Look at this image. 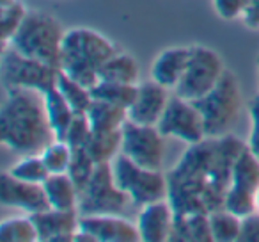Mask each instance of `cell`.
Returning <instances> with one entry per match:
<instances>
[{
	"label": "cell",
	"instance_id": "6da1fadb",
	"mask_svg": "<svg viewBox=\"0 0 259 242\" xmlns=\"http://www.w3.org/2000/svg\"><path fill=\"white\" fill-rule=\"evenodd\" d=\"M245 150L243 143L234 135L208 137L199 145H192L187 155L181 157L172 173H169L167 199L176 214L213 212L220 209L213 196L222 203L231 185L233 166Z\"/></svg>",
	"mask_w": 259,
	"mask_h": 242
},
{
	"label": "cell",
	"instance_id": "7a4b0ae2",
	"mask_svg": "<svg viewBox=\"0 0 259 242\" xmlns=\"http://www.w3.org/2000/svg\"><path fill=\"white\" fill-rule=\"evenodd\" d=\"M54 139L45 94L32 89L8 91L0 111L2 145L18 155H34L43 152Z\"/></svg>",
	"mask_w": 259,
	"mask_h": 242
},
{
	"label": "cell",
	"instance_id": "3957f363",
	"mask_svg": "<svg viewBox=\"0 0 259 242\" xmlns=\"http://www.w3.org/2000/svg\"><path fill=\"white\" fill-rule=\"evenodd\" d=\"M115 45L101 32L87 27L66 30L62 41L61 70L93 89L100 82V70L115 54Z\"/></svg>",
	"mask_w": 259,
	"mask_h": 242
},
{
	"label": "cell",
	"instance_id": "277c9868",
	"mask_svg": "<svg viewBox=\"0 0 259 242\" xmlns=\"http://www.w3.org/2000/svg\"><path fill=\"white\" fill-rule=\"evenodd\" d=\"M64 34L66 30H62L57 18L48 13L29 11L25 22L11 40L9 47L27 57L61 68Z\"/></svg>",
	"mask_w": 259,
	"mask_h": 242
},
{
	"label": "cell",
	"instance_id": "5b68a950",
	"mask_svg": "<svg viewBox=\"0 0 259 242\" xmlns=\"http://www.w3.org/2000/svg\"><path fill=\"white\" fill-rule=\"evenodd\" d=\"M195 103L202 112L208 137L227 135L241 109V89L236 75L227 68L219 84Z\"/></svg>",
	"mask_w": 259,
	"mask_h": 242
},
{
	"label": "cell",
	"instance_id": "8992f818",
	"mask_svg": "<svg viewBox=\"0 0 259 242\" xmlns=\"http://www.w3.org/2000/svg\"><path fill=\"white\" fill-rule=\"evenodd\" d=\"M112 171L117 185L130 196L132 205L142 209L144 205L167 199L169 196V178L162 173V169L142 167L119 153L112 160Z\"/></svg>",
	"mask_w": 259,
	"mask_h": 242
},
{
	"label": "cell",
	"instance_id": "52a82bcc",
	"mask_svg": "<svg viewBox=\"0 0 259 242\" xmlns=\"http://www.w3.org/2000/svg\"><path fill=\"white\" fill-rule=\"evenodd\" d=\"M59 72L61 68L27 57L13 47L4 48L0 73L6 91L32 89L45 94L55 87Z\"/></svg>",
	"mask_w": 259,
	"mask_h": 242
},
{
	"label": "cell",
	"instance_id": "ba28073f",
	"mask_svg": "<svg viewBox=\"0 0 259 242\" xmlns=\"http://www.w3.org/2000/svg\"><path fill=\"white\" fill-rule=\"evenodd\" d=\"M190 47L192 54L187 72H185L180 86L172 93L181 98H187V100L197 101L204 98L219 84L227 68L217 50L206 47V45H190Z\"/></svg>",
	"mask_w": 259,
	"mask_h": 242
},
{
	"label": "cell",
	"instance_id": "9c48e42d",
	"mask_svg": "<svg viewBox=\"0 0 259 242\" xmlns=\"http://www.w3.org/2000/svg\"><path fill=\"white\" fill-rule=\"evenodd\" d=\"M130 205V196L119 187L114 178L112 162L98 164L91 182L80 192V214H124Z\"/></svg>",
	"mask_w": 259,
	"mask_h": 242
},
{
	"label": "cell",
	"instance_id": "30bf717a",
	"mask_svg": "<svg viewBox=\"0 0 259 242\" xmlns=\"http://www.w3.org/2000/svg\"><path fill=\"white\" fill-rule=\"evenodd\" d=\"M158 128L165 137H176L187 143L188 146L199 145L204 139H208L204 118L197 103L174 93L160 119Z\"/></svg>",
	"mask_w": 259,
	"mask_h": 242
},
{
	"label": "cell",
	"instance_id": "8fae6325",
	"mask_svg": "<svg viewBox=\"0 0 259 242\" xmlns=\"http://www.w3.org/2000/svg\"><path fill=\"white\" fill-rule=\"evenodd\" d=\"M121 153L142 167L162 169L165 135L156 125H139L128 119L122 127Z\"/></svg>",
	"mask_w": 259,
	"mask_h": 242
},
{
	"label": "cell",
	"instance_id": "7c38bea8",
	"mask_svg": "<svg viewBox=\"0 0 259 242\" xmlns=\"http://www.w3.org/2000/svg\"><path fill=\"white\" fill-rule=\"evenodd\" d=\"M0 203L6 206H15L25 214H36L50 209L43 184L20 180L9 171L0 175Z\"/></svg>",
	"mask_w": 259,
	"mask_h": 242
},
{
	"label": "cell",
	"instance_id": "4fadbf2b",
	"mask_svg": "<svg viewBox=\"0 0 259 242\" xmlns=\"http://www.w3.org/2000/svg\"><path fill=\"white\" fill-rule=\"evenodd\" d=\"M170 89L158 84L156 80H141L135 101L128 109V119L139 125H156L165 112L172 94Z\"/></svg>",
	"mask_w": 259,
	"mask_h": 242
},
{
	"label": "cell",
	"instance_id": "5bb4252c",
	"mask_svg": "<svg viewBox=\"0 0 259 242\" xmlns=\"http://www.w3.org/2000/svg\"><path fill=\"white\" fill-rule=\"evenodd\" d=\"M80 228L89 231L96 242H141L137 223L122 214H91L80 217Z\"/></svg>",
	"mask_w": 259,
	"mask_h": 242
},
{
	"label": "cell",
	"instance_id": "9a60e30c",
	"mask_svg": "<svg viewBox=\"0 0 259 242\" xmlns=\"http://www.w3.org/2000/svg\"><path fill=\"white\" fill-rule=\"evenodd\" d=\"M37 228L39 242H75V235L80 230V210L50 209L30 214Z\"/></svg>",
	"mask_w": 259,
	"mask_h": 242
},
{
	"label": "cell",
	"instance_id": "2e32d148",
	"mask_svg": "<svg viewBox=\"0 0 259 242\" xmlns=\"http://www.w3.org/2000/svg\"><path fill=\"white\" fill-rule=\"evenodd\" d=\"M176 210L169 199L144 205L137 217L141 242H167L172 237Z\"/></svg>",
	"mask_w": 259,
	"mask_h": 242
},
{
	"label": "cell",
	"instance_id": "e0dca14e",
	"mask_svg": "<svg viewBox=\"0 0 259 242\" xmlns=\"http://www.w3.org/2000/svg\"><path fill=\"white\" fill-rule=\"evenodd\" d=\"M192 47H169L163 48L155 61L151 62L149 75L153 80L165 86L167 89L174 91L180 86L185 72H187L188 61H190Z\"/></svg>",
	"mask_w": 259,
	"mask_h": 242
},
{
	"label": "cell",
	"instance_id": "ac0fdd59",
	"mask_svg": "<svg viewBox=\"0 0 259 242\" xmlns=\"http://www.w3.org/2000/svg\"><path fill=\"white\" fill-rule=\"evenodd\" d=\"M93 132H119L128 121V109L94 98L85 112Z\"/></svg>",
	"mask_w": 259,
	"mask_h": 242
},
{
	"label": "cell",
	"instance_id": "d6986e66",
	"mask_svg": "<svg viewBox=\"0 0 259 242\" xmlns=\"http://www.w3.org/2000/svg\"><path fill=\"white\" fill-rule=\"evenodd\" d=\"M50 206L61 210H78L80 191L68 173L50 175L43 182Z\"/></svg>",
	"mask_w": 259,
	"mask_h": 242
},
{
	"label": "cell",
	"instance_id": "ffe728a7",
	"mask_svg": "<svg viewBox=\"0 0 259 242\" xmlns=\"http://www.w3.org/2000/svg\"><path fill=\"white\" fill-rule=\"evenodd\" d=\"M170 240L213 242L208 214L206 212L176 214V221H174V230H172Z\"/></svg>",
	"mask_w": 259,
	"mask_h": 242
},
{
	"label": "cell",
	"instance_id": "44dd1931",
	"mask_svg": "<svg viewBox=\"0 0 259 242\" xmlns=\"http://www.w3.org/2000/svg\"><path fill=\"white\" fill-rule=\"evenodd\" d=\"M238 191L255 194L259 189V155L252 148H245L233 166L231 185Z\"/></svg>",
	"mask_w": 259,
	"mask_h": 242
},
{
	"label": "cell",
	"instance_id": "7402d4cb",
	"mask_svg": "<svg viewBox=\"0 0 259 242\" xmlns=\"http://www.w3.org/2000/svg\"><path fill=\"white\" fill-rule=\"evenodd\" d=\"M45 105H47L48 123H50V128H52V132H54L55 139H62V141H64L66 132H68L69 125H71L76 112L73 111L71 105L66 101V98L62 96L57 87H54V89H50L48 93H45Z\"/></svg>",
	"mask_w": 259,
	"mask_h": 242
},
{
	"label": "cell",
	"instance_id": "603a6c76",
	"mask_svg": "<svg viewBox=\"0 0 259 242\" xmlns=\"http://www.w3.org/2000/svg\"><path fill=\"white\" fill-rule=\"evenodd\" d=\"M100 80H110V82H124V84H139L141 82V70L139 62L128 52H115L100 70Z\"/></svg>",
	"mask_w": 259,
	"mask_h": 242
},
{
	"label": "cell",
	"instance_id": "cb8c5ba5",
	"mask_svg": "<svg viewBox=\"0 0 259 242\" xmlns=\"http://www.w3.org/2000/svg\"><path fill=\"white\" fill-rule=\"evenodd\" d=\"M213 242H238L241 233V217L227 209H217L208 214Z\"/></svg>",
	"mask_w": 259,
	"mask_h": 242
},
{
	"label": "cell",
	"instance_id": "d4e9b609",
	"mask_svg": "<svg viewBox=\"0 0 259 242\" xmlns=\"http://www.w3.org/2000/svg\"><path fill=\"white\" fill-rule=\"evenodd\" d=\"M61 94L66 98L69 105L73 107V111L76 114H85L89 111L91 103H93L94 96H93V91L89 87H85L83 84L76 82L75 79H71L69 75H66L64 72H59L57 77V84H55Z\"/></svg>",
	"mask_w": 259,
	"mask_h": 242
},
{
	"label": "cell",
	"instance_id": "484cf974",
	"mask_svg": "<svg viewBox=\"0 0 259 242\" xmlns=\"http://www.w3.org/2000/svg\"><path fill=\"white\" fill-rule=\"evenodd\" d=\"M122 130L119 132H93L85 150L98 164L112 162L121 153Z\"/></svg>",
	"mask_w": 259,
	"mask_h": 242
},
{
	"label": "cell",
	"instance_id": "4316f807",
	"mask_svg": "<svg viewBox=\"0 0 259 242\" xmlns=\"http://www.w3.org/2000/svg\"><path fill=\"white\" fill-rule=\"evenodd\" d=\"M93 96L98 100L110 101V103L121 105L130 109L135 101L139 91V84H124V82H110V80H100L93 87Z\"/></svg>",
	"mask_w": 259,
	"mask_h": 242
},
{
	"label": "cell",
	"instance_id": "83f0119b",
	"mask_svg": "<svg viewBox=\"0 0 259 242\" xmlns=\"http://www.w3.org/2000/svg\"><path fill=\"white\" fill-rule=\"evenodd\" d=\"M0 240L4 242H36L39 240L37 228L30 214L16 216L2 221L0 224Z\"/></svg>",
	"mask_w": 259,
	"mask_h": 242
},
{
	"label": "cell",
	"instance_id": "f1b7e54d",
	"mask_svg": "<svg viewBox=\"0 0 259 242\" xmlns=\"http://www.w3.org/2000/svg\"><path fill=\"white\" fill-rule=\"evenodd\" d=\"M8 171L13 175V177L20 178V180L34 182V184H43V182L50 177V171H48L41 153L22 155V159H20L18 162L13 164Z\"/></svg>",
	"mask_w": 259,
	"mask_h": 242
},
{
	"label": "cell",
	"instance_id": "f546056e",
	"mask_svg": "<svg viewBox=\"0 0 259 242\" xmlns=\"http://www.w3.org/2000/svg\"><path fill=\"white\" fill-rule=\"evenodd\" d=\"M27 15L29 11L20 0H15L13 4L0 8V29H2V47L4 48L9 47L11 40L16 36L22 23L25 22Z\"/></svg>",
	"mask_w": 259,
	"mask_h": 242
},
{
	"label": "cell",
	"instance_id": "4dcf8cb0",
	"mask_svg": "<svg viewBox=\"0 0 259 242\" xmlns=\"http://www.w3.org/2000/svg\"><path fill=\"white\" fill-rule=\"evenodd\" d=\"M45 164H47L50 175L57 173H68L69 164L73 159V148L62 139H54L48 146H45V150L41 152Z\"/></svg>",
	"mask_w": 259,
	"mask_h": 242
},
{
	"label": "cell",
	"instance_id": "1f68e13d",
	"mask_svg": "<svg viewBox=\"0 0 259 242\" xmlns=\"http://www.w3.org/2000/svg\"><path fill=\"white\" fill-rule=\"evenodd\" d=\"M98 162L91 157V153L85 148H76L73 150V159L69 164L68 175L73 178V182L76 184L78 191L82 192L85 189V185L91 182L94 171H96Z\"/></svg>",
	"mask_w": 259,
	"mask_h": 242
},
{
	"label": "cell",
	"instance_id": "d6a6232c",
	"mask_svg": "<svg viewBox=\"0 0 259 242\" xmlns=\"http://www.w3.org/2000/svg\"><path fill=\"white\" fill-rule=\"evenodd\" d=\"M224 209H227L229 212L236 214L238 217H247L250 214H254L255 210V194H248V192L238 191L234 187H229L224 198Z\"/></svg>",
	"mask_w": 259,
	"mask_h": 242
},
{
	"label": "cell",
	"instance_id": "836d02e7",
	"mask_svg": "<svg viewBox=\"0 0 259 242\" xmlns=\"http://www.w3.org/2000/svg\"><path fill=\"white\" fill-rule=\"evenodd\" d=\"M91 135H93V128H91L87 114H75V118H73L68 132H66L64 141L68 143L73 150L85 148L87 143H89V139H91Z\"/></svg>",
	"mask_w": 259,
	"mask_h": 242
},
{
	"label": "cell",
	"instance_id": "e575fe53",
	"mask_svg": "<svg viewBox=\"0 0 259 242\" xmlns=\"http://www.w3.org/2000/svg\"><path fill=\"white\" fill-rule=\"evenodd\" d=\"M252 0H213V8L222 20H238Z\"/></svg>",
	"mask_w": 259,
	"mask_h": 242
},
{
	"label": "cell",
	"instance_id": "d590c367",
	"mask_svg": "<svg viewBox=\"0 0 259 242\" xmlns=\"http://www.w3.org/2000/svg\"><path fill=\"white\" fill-rule=\"evenodd\" d=\"M238 242H259V212L241 219V233Z\"/></svg>",
	"mask_w": 259,
	"mask_h": 242
},
{
	"label": "cell",
	"instance_id": "8d00e7d4",
	"mask_svg": "<svg viewBox=\"0 0 259 242\" xmlns=\"http://www.w3.org/2000/svg\"><path fill=\"white\" fill-rule=\"evenodd\" d=\"M243 22L250 29H259V0H252L243 13Z\"/></svg>",
	"mask_w": 259,
	"mask_h": 242
},
{
	"label": "cell",
	"instance_id": "74e56055",
	"mask_svg": "<svg viewBox=\"0 0 259 242\" xmlns=\"http://www.w3.org/2000/svg\"><path fill=\"white\" fill-rule=\"evenodd\" d=\"M255 209H257V212H259V189L255 191Z\"/></svg>",
	"mask_w": 259,
	"mask_h": 242
},
{
	"label": "cell",
	"instance_id": "f35d334b",
	"mask_svg": "<svg viewBox=\"0 0 259 242\" xmlns=\"http://www.w3.org/2000/svg\"><path fill=\"white\" fill-rule=\"evenodd\" d=\"M257 72H259V59H257Z\"/></svg>",
	"mask_w": 259,
	"mask_h": 242
}]
</instances>
